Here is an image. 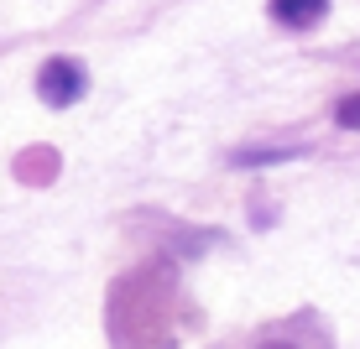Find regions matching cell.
Instances as JSON below:
<instances>
[{
    "mask_svg": "<svg viewBox=\"0 0 360 349\" xmlns=\"http://www.w3.org/2000/svg\"><path fill=\"white\" fill-rule=\"evenodd\" d=\"M84 89H89V73H84V63H73V58H47L42 73H37V94H42V105H53V110L79 105Z\"/></svg>",
    "mask_w": 360,
    "mask_h": 349,
    "instance_id": "obj_1",
    "label": "cell"
},
{
    "mask_svg": "<svg viewBox=\"0 0 360 349\" xmlns=\"http://www.w3.org/2000/svg\"><path fill=\"white\" fill-rule=\"evenodd\" d=\"M266 11H271V21H282L288 32H308L329 11V0H271Z\"/></svg>",
    "mask_w": 360,
    "mask_h": 349,
    "instance_id": "obj_2",
    "label": "cell"
},
{
    "mask_svg": "<svg viewBox=\"0 0 360 349\" xmlns=\"http://www.w3.org/2000/svg\"><path fill=\"white\" fill-rule=\"evenodd\" d=\"M334 115H340V126H345V131H360V94H345Z\"/></svg>",
    "mask_w": 360,
    "mask_h": 349,
    "instance_id": "obj_3",
    "label": "cell"
},
{
    "mask_svg": "<svg viewBox=\"0 0 360 349\" xmlns=\"http://www.w3.org/2000/svg\"><path fill=\"white\" fill-rule=\"evenodd\" d=\"M256 349H308V344H297V334L292 329H282V334H266Z\"/></svg>",
    "mask_w": 360,
    "mask_h": 349,
    "instance_id": "obj_4",
    "label": "cell"
}]
</instances>
